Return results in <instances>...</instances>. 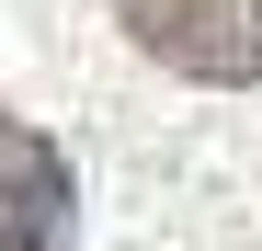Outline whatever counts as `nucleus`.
<instances>
[{
    "label": "nucleus",
    "instance_id": "f257e3e1",
    "mask_svg": "<svg viewBox=\"0 0 262 251\" xmlns=\"http://www.w3.org/2000/svg\"><path fill=\"white\" fill-rule=\"evenodd\" d=\"M114 12L183 80H262V0H114Z\"/></svg>",
    "mask_w": 262,
    "mask_h": 251
},
{
    "label": "nucleus",
    "instance_id": "f03ea898",
    "mask_svg": "<svg viewBox=\"0 0 262 251\" xmlns=\"http://www.w3.org/2000/svg\"><path fill=\"white\" fill-rule=\"evenodd\" d=\"M0 251H69V160L23 114H0Z\"/></svg>",
    "mask_w": 262,
    "mask_h": 251
}]
</instances>
